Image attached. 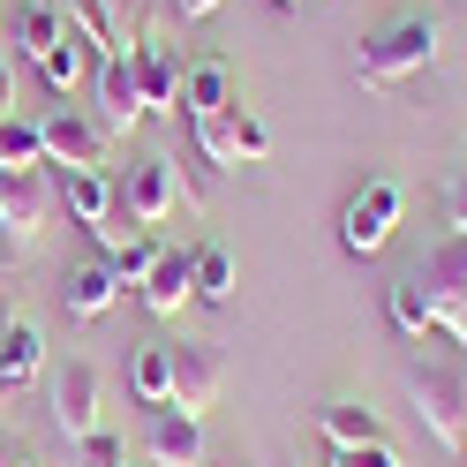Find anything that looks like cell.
Here are the masks:
<instances>
[{
  "mask_svg": "<svg viewBox=\"0 0 467 467\" xmlns=\"http://www.w3.org/2000/svg\"><path fill=\"white\" fill-rule=\"evenodd\" d=\"M400 385L415 400V422L445 452H460V437H467V339L460 332H430L415 355L400 362Z\"/></svg>",
  "mask_w": 467,
  "mask_h": 467,
  "instance_id": "obj_1",
  "label": "cell"
},
{
  "mask_svg": "<svg viewBox=\"0 0 467 467\" xmlns=\"http://www.w3.org/2000/svg\"><path fill=\"white\" fill-rule=\"evenodd\" d=\"M430 61H437V16H392V23H377V31L362 38L355 76L369 83V91H392V83L422 76Z\"/></svg>",
  "mask_w": 467,
  "mask_h": 467,
  "instance_id": "obj_2",
  "label": "cell"
},
{
  "mask_svg": "<svg viewBox=\"0 0 467 467\" xmlns=\"http://www.w3.org/2000/svg\"><path fill=\"white\" fill-rule=\"evenodd\" d=\"M400 212H407L400 182H385V173H377V182H362L355 196L339 203V249H347V256H385Z\"/></svg>",
  "mask_w": 467,
  "mask_h": 467,
  "instance_id": "obj_3",
  "label": "cell"
},
{
  "mask_svg": "<svg viewBox=\"0 0 467 467\" xmlns=\"http://www.w3.org/2000/svg\"><path fill=\"white\" fill-rule=\"evenodd\" d=\"M189 136H196V159L203 166H265L272 159V129L256 121L249 106L203 113V121H189Z\"/></svg>",
  "mask_w": 467,
  "mask_h": 467,
  "instance_id": "obj_4",
  "label": "cell"
},
{
  "mask_svg": "<svg viewBox=\"0 0 467 467\" xmlns=\"http://www.w3.org/2000/svg\"><path fill=\"white\" fill-rule=\"evenodd\" d=\"M407 279L422 286V302H430V317H437V332H460V339H467V234H452L445 249H430Z\"/></svg>",
  "mask_w": 467,
  "mask_h": 467,
  "instance_id": "obj_5",
  "label": "cell"
},
{
  "mask_svg": "<svg viewBox=\"0 0 467 467\" xmlns=\"http://www.w3.org/2000/svg\"><path fill=\"white\" fill-rule=\"evenodd\" d=\"M53 212H61V189H53L46 166L0 173V234H8V249H31L38 234L53 226Z\"/></svg>",
  "mask_w": 467,
  "mask_h": 467,
  "instance_id": "obj_6",
  "label": "cell"
},
{
  "mask_svg": "<svg viewBox=\"0 0 467 467\" xmlns=\"http://www.w3.org/2000/svg\"><path fill=\"white\" fill-rule=\"evenodd\" d=\"M38 136H46V166L106 173V159H113V129L99 121V113H76V106H61L53 121H38Z\"/></svg>",
  "mask_w": 467,
  "mask_h": 467,
  "instance_id": "obj_7",
  "label": "cell"
},
{
  "mask_svg": "<svg viewBox=\"0 0 467 467\" xmlns=\"http://www.w3.org/2000/svg\"><path fill=\"white\" fill-rule=\"evenodd\" d=\"M106 377L99 362H61V377H53V422H61V437H91L106 430Z\"/></svg>",
  "mask_w": 467,
  "mask_h": 467,
  "instance_id": "obj_8",
  "label": "cell"
},
{
  "mask_svg": "<svg viewBox=\"0 0 467 467\" xmlns=\"http://www.w3.org/2000/svg\"><path fill=\"white\" fill-rule=\"evenodd\" d=\"M182 53H173L159 31L136 38V91H143V113H182Z\"/></svg>",
  "mask_w": 467,
  "mask_h": 467,
  "instance_id": "obj_9",
  "label": "cell"
},
{
  "mask_svg": "<svg viewBox=\"0 0 467 467\" xmlns=\"http://www.w3.org/2000/svg\"><path fill=\"white\" fill-rule=\"evenodd\" d=\"M143 452H151L159 467H212V452H203V415H182V407H151Z\"/></svg>",
  "mask_w": 467,
  "mask_h": 467,
  "instance_id": "obj_10",
  "label": "cell"
},
{
  "mask_svg": "<svg viewBox=\"0 0 467 467\" xmlns=\"http://www.w3.org/2000/svg\"><path fill=\"white\" fill-rule=\"evenodd\" d=\"M219 385H226L219 347H196V339L173 347V407H182V415H203V407L219 400Z\"/></svg>",
  "mask_w": 467,
  "mask_h": 467,
  "instance_id": "obj_11",
  "label": "cell"
},
{
  "mask_svg": "<svg viewBox=\"0 0 467 467\" xmlns=\"http://www.w3.org/2000/svg\"><path fill=\"white\" fill-rule=\"evenodd\" d=\"M99 121L113 129V136H129L136 121H143V91H136V53H113V61H99Z\"/></svg>",
  "mask_w": 467,
  "mask_h": 467,
  "instance_id": "obj_12",
  "label": "cell"
},
{
  "mask_svg": "<svg viewBox=\"0 0 467 467\" xmlns=\"http://www.w3.org/2000/svg\"><path fill=\"white\" fill-rule=\"evenodd\" d=\"M31 377H46V332L31 317H0V392H23Z\"/></svg>",
  "mask_w": 467,
  "mask_h": 467,
  "instance_id": "obj_13",
  "label": "cell"
},
{
  "mask_svg": "<svg viewBox=\"0 0 467 467\" xmlns=\"http://www.w3.org/2000/svg\"><path fill=\"white\" fill-rule=\"evenodd\" d=\"M121 212L136 219V226H159L166 212H173V159H136L129 166V182H121Z\"/></svg>",
  "mask_w": 467,
  "mask_h": 467,
  "instance_id": "obj_14",
  "label": "cell"
},
{
  "mask_svg": "<svg viewBox=\"0 0 467 467\" xmlns=\"http://www.w3.org/2000/svg\"><path fill=\"white\" fill-rule=\"evenodd\" d=\"M136 302L151 317H182V302H196V279H189V249H159V265L136 279Z\"/></svg>",
  "mask_w": 467,
  "mask_h": 467,
  "instance_id": "obj_15",
  "label": "cell"
},
{
  "mask_svg": "<svg viewBox=\"0 0 467 467\" xmlns=\"http://www.w3.org/2000/svg\"><path fill=\"white\" fill-rule=\"evenodd\" d=\"M61 16H68V31L83 46L106 53V61H113V53H136V38L121 31V0H61Z\"/></svg>",
  "mask_w": 467,
  "mask_h": 467,
  "instance_id": "obj_16",
  "label": "cell"
},
{
  "mask_svg": "<svg viewBox=\"0 0 467 467\" xmlns=\"http://www.w3.org/2000/svg\"><path fill=\"white\" fill-rule=\"evenodd\" d=\"M121 302V279H113V265H76L61 279V309L76 317V325H99V317Z\"/></svg>",
  "mask_w": 467,
  "mask_h": 467,
  "instance_id": "obj_17",
  "label": "cell"
},
{
  "mask_svg": "<svg viewBox=\"0 0 467 467\" xmlns=\"http://www.w3.org/2000/svg\"><path fill=\"white\" fill-rule=\"evenodd\" d=\"M226 106H234V68L219 61V53L189 61V68H182V113L203 121V113H226Z\"/></svg>",
  "mask_w": 467,
  "mask_h": 467,
  "instance_id": "obj_18",
  "label": "cell"
},
{
  "mask_svg": "<svg viewBox=\"0 0 467 467\" xmlns=\"http://www.w3.org/2000/svg\"><path fill=\"white\" fill-rule=\"evenodd\" d=\"M317 430H325V445H332V452H355V445H377V437H385L377 407H362V400H332V407H317Z\"/></svg>",
  "mask_w": 467,
  "mask_h": 467,
  "instance_id": "obj_19",
  "label": "cell"
},
{
  "mask_svg": "<svg viewBox=\"0 0 467 467\" xmlns=\"http://www.w3.org/2000/svg\"><path fill=\"white\" fill-rule=\"evenodd\" d=\"M53 189H61V212H68L76 226H99V219L113 212V182H106V173H83V166H61V182H53Z\"/></svg>",
  "mask_w": 467,
  "mask_h": 467,
  "instance_id": "obj_20",
  "label": "cell"
},
{
  "mask_svg": "<svg viewBox=\"0 0 467 467\" xmlns=\"http://www.w3.org/2000/svg\"><path fill=\"white\" fill-rule=\"evenodd\" d=\"M189 279H196V302H234V249L226 242H196L189 249Z\"/></svg>",
  "mask_w": 467,
  "mask_h": 467,
  "instance_id": "obj_21",
  "label": "cell"
},
{
  "mask_svg": "<svg viewBox=\"0 0 467 467\" xmlns=\"http://www.w3.org/2000/svg\"><path fill=\"white\" fill-rule=\"evenodd\" d=\"M68 38V16H61V0H31V8L16 16V46L31 53V61H46L53 46Z\"/></svg>",
  "mask_w": 467,
  "mask_h": 467,
  "instance_id": "obj_22",
  "label": "cell"
},
{
  "mask_svg": "<svg viewBox=\"0 0 467 467\" xmlns=\"http://www.w3.org/2000/svg\"><path fill=\"white\" fill-rule=\"evenodd\" d=\"M129 392L143 407H173V347H143L129 362Z\"/></svg>",
  "mask_w": 467,
  "mask_h": 467,
  "instance_id": "obj_23",
  "label": "cell"
},
{
  "mask_svg": "<svg viewBox=\"0 0 467 467\" xmlns=\"http://www.w3.org/2000/svg\"><path fill=\"white\" fill-rule=\"evenodd\" d=\"M385 317H392V332H400V339H430V332H437V317H430V302H422V286L407 279V272L392 279V295H385Z\"/></svg>",
  "mask_w": 467,
  "mask_h": 467,
  "instance_id": "obj_24",
  "label": "cell"
},
{
  "mask_svg": "<svg viewBox=\"0 0 467 467\" xmlns=\"http://www.w3.org/2000/svg\"><path fill=\"white\" fill-rule=\"evenodd\" d=\"M31 166H46V136H38V121H0V173H31Z\"/></svg>",
  "mask_w": 467,
  "mask_h": 467,
  "instance_id": "obj_25",
  "label": "cell"
},
{
  "mask_svg": "<svg viewBox=\"0 0 467 467\" xmlns=\"http://www.w3.org/2000/svg\"><path fill=\"white\" fill-rule=\"evenodd\" d=\"M83 53H91V46H83V38L68 31V38H61V46H53V53H46V61H38V83H46V91H53V99H68V91H76V83H83V68H91V61H83Z\"/></svg>",
  "mask_w": 467,
  "mask_h": 467,
  "instance_id": "obj_26",
  "label": "cell"
},
{
  "mask_svg": "<svg viewBox=\"0 0 467 467\" xmlns=\"http://www.w3.org/2000/svg\"><path fill=\"white\" fill-rule=\"evenodd\" d=\"M159 249H166V242H159V234H129V242H121V249H113V256H106V265H113V279H121V286H136L143 272H151V265H159Z\"/></svg>",
  "mask_w": 467,
  "mask_h": 467,
  "instance_id": "obj_27",
  "label": "cell"
},
{
  "mask_svg": "<svg viewBox=\"0 0 467 467\" xmlns=\"http://www.w3.org/2000/svg\"><path fill=\"white\" fill-rule=\"evenodd\" d=\"M76 467H129V437H113V430L76 437Z\"/></svg>",
  "mask_w": 467,
  "mask_h": 467,
  "instance_id": "obj_28",
  "label": "cell"
},
{
  "mask_svg": "<svg viewBox=\"0 0 467 467\" xmlns=\"http://www.w3.org/2000/svg\"><path fill=\"white\" fill-rule=\"evenodd\" d=\"M325 467H400V452L385 445V437H377V445H355V452H332Z\"/></svg>",
  "mask_w": 467,
  "mask_h": 467,
  "instance_id": "obj_29",
  "label": "cell"
},
{
  "mask_svg": "<svg viewBox=\"0 0 467 467\" xmlns=\"http://www.w3.org/2000/svg\"><path fill=\"white\" fill-rule=\"evenodd\" d=\"M445 226H452V234H467V166L445 182Z\"/></svg>",
  "mask_w": 467,
  "mask_h": 467,
  "instance_id": "obj_30",
  "label": "cell"
},
{
  "mask_svg": "<svg viewBox=\"0 0 467 467\" xmlns=\"http://www.w3.org/2000/svg\"><path fill=\"white\" fill-rule=\"evenodd\" d=\"M173 8H182V23H203V16H219L226 0H173Z\"/></svg>",
  "mask_w": 467,
  "mask_h": 467,
  "instance_id": "obj_31",
  "label": "cell"
},
{
  "mask_svg": "<svg viewBox=\"0 0 467 467\" xmlns=\"http://www.w3.org/2000/svg\"><path fill=\"white\" fill-rule=\"evenodd\" d=\"M8 106H16V76H8V61H0V121H8Z\"/></svg>",
  "mask_w": 467,
  "mask_h": 467,
  "instance_id": "obj_32",
  "label": "cell"
},
{
  "mask_svg": "<svg viewBox=\"0 0 467 467\" xmlns=\"http://www.w3.org/2000/svg\"><path fill=\"white\" fill-rule=\"evenodd\" d=\"M452 460H460V467H467V437H460V452H452Z\"/></svg>",
  "mask_w": 467,
  "mask_h": 467,
  "instance_id": "obj_33",
  "label": "cell"
},
{
  "mask_svg": "<svg viewBox=\"0 0 467 467\" xmlns=\"http://www.w3.org/2000/svg\"><path fill=\"white\" fill-rule=\"evenodd\" d=\"M279 8H302V0H279Z\"/></svg>",
  "mask_w": 467,
  "mask_h": 467,
  "instance_id": "obj_34",
  "label": "cell"
},
{
  "mask_svg": "<svg viewBox=\"0 0 467 467\" xmlns=\"http://www.w3.org/2000/svg\"><path fill=\"white\" fill-rule=\"evenodd\" d=\"M16 467H38V460H16Z\"/></svg>",
  "mask_w": 467,
  "mask_h": 467,
  "instance_id": "obj_35",
  "label": "cell"
}]
</instances>
